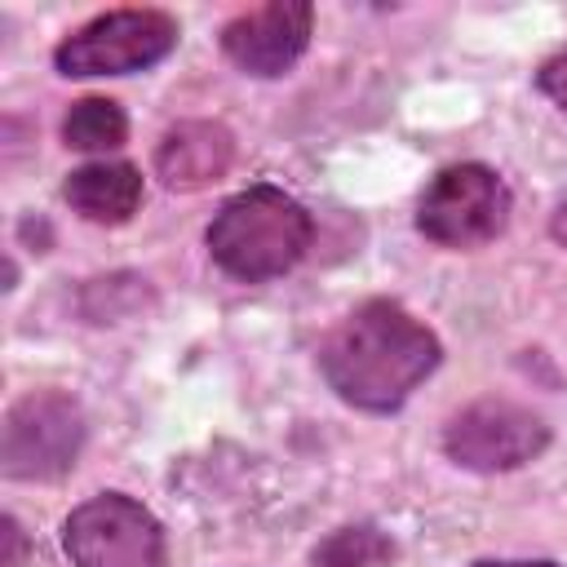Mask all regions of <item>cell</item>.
<instances>
[{
    "mask_svg": "<svg viewBox=\"0 0 567 567\" xmlns=\"http://www.w3.org/2000/svg\"><path fill=\"white\" fill-rule=\"evenodd\" d=\"M310 22L315 9L297 0H275L252 13H239L221 31V49L235 66L248 75H284L310 44Z\"/></svg>",
    "mask_w": 567,
    "mask_h": 567,
    "instance_id": "ba28073f",
    "label": "cell"
},
{
    "mask_svg": "<svg viewBox=\"0 0 567 567\" xmlns=\"http://www.w3.org/2000/svg\"><path fill=\"white\" fill-rule=\"evenodd\" d=\"M177 44V22L159 9H115L66 35L53 53L62 75H128L155 66Z\"/></svg>",
    "mask_w": 567,
    "mask_h": 567,
    "instance_id": "5b68a950",
    "label": "cell"
},
{
    "mask_svg": "<svg viewBox=\"0 0 567 567\" xmlns=\"http://www.w3.org/2000/svg\"><path fill=\"white\" fill-rule=\"evenodd\" d=\"M549 230H554V239H558V244H567V199L558 204V213H554V226H549Z\"/></svg>",
    "mask_w": 567,
    "mask_h": 567,
    "instance_id": "9a60e30c",
    "label": "cell"
},
{
    "mask_svg": "<svg viewBox=\"0 0 567 567\" xmlns=\"http://www.w3.org/2000/svg\"><path fill=\"white\" fill-rule=\"evenodd\" d=\"M390 554H394V545H390L377 527L359 523V527L332 532V536L315 549V567H372V563H385Z\"/></svg>",
    "mask_w": 567,
    "mask_h": 567,
    "instance_id": "7c38bea8",
    "label": "cell"
},
{
    "mask_svg": "<svg viewBox=\"0 0 567 567\" xmlns=\"http://www.w3.org/2000/svg\"><path fill=\"white\" fill-rule=\"evenodd\" d=\"M505 221H509V186L487 164L443 168L416 204L421 235L443 248H478L496 239Z\"/></svg>",
    "mask_w": 567,
    "mask_h": 567,
    "instance_id": "3957f363",
    "label": "cell"
},
{
    "mask_svg": "<svg viewBox=\"0 0 567 567\" xmlns=\"http://www.w3.org/2000/svg\"><path fill=\"white\" fill-rule=\"evenodd\" d=\"M536 80H540V89H545V93L567 111V49H563V53H554V58L540 66V75H536Z\"/></svg>",
    "mask_w": 567,
    "mask_h": 567,
    "instance_id": "4fadbf2b",
    "label": "cell"
},
{
    "mask_svg": "<svg viewBox=\"0 0 567 567\" xmlns=\"http://www.w3.org/2000/svg\"><path fill=\"white\" fill-rule=\"evenodd\" d=\"M124 133H128V120L111 97H84L62 120V137L75 151H115Z\"/></svg>",
    "mask_w": 567,
    "mask_h": 567,
    "instance_id": "8fae6325",
    "label": "cell"
},
{
    "mask_svg": "<svg viewBox=\"0 0 567 567\" xmlns=\"http://www.w3.org/2000/svg\"><path fill=\"white\" fill-rule=\"evenodd\" d=\"M434 363L439 337L394 301H363L323 346L328 385L363 412H394Z\"/></svg>",
    "mask_w": 567,
    "mask_h": 567,
    "instance_id": "6da1fadb",
    "label": "cell"
},
{
    "mask_svg": "<svg viewBox=\"0 0 567 567\" xmlns=\"http://www.w3.org/2000/svg\"><path fill=\"white\" fill-rule=\"evenodd\" d=\"M84 416L66 394H27L4 416L0 470L9 478H58L75 465Z\"/></svg>",
    "mask_w": 567,
    "mask_h": 567,
    "instance_id": "8992f818",
    "label": "cell"
},
{
    "mask_svg": "<svg viewBox=\"0 0 567 567\" xmlns=\"http://www.w3.org/2000/svg\"><path fill=\"white\" fill-rule=\"evenodd\" d=\"M66 204L102 226H120L142 204V173L133 164H84L66 177Z\"/></svg>",
    "mask_w": 567,
    "mask_h": 567,
    "instance_id": "30bf717a",
    "label": "cell"
},
{
    "mask_svg": "<svg viewBox=\"0 0 567 567\" xmlns=\"http://www.w3.org/2000/svg\"><path fill=\"white\" fill-rule=\"evenodd\" d=\"M62 540L75 567H168L155 514L120 492H102L71 509Z\"/></svg>",
    "mask_w": 567,
    "mask_h": 567,
    "instance_id": "277c9868",
    "label": "cell"
},
{
    "mask_svg": "<svg viewBox=\"0 0 567 567\" xmlns=\"http://www.w3.org/2000/svg\"><path fill=\"white\" fill-rule=\"evenodd\" d=\"M474 567H558V563H549V558H483Z\"/></svg>",
    "mask_w": 567,
    "mask_h": 567,
    "instance_id": "5bb4252c",
    "label": "cell"
},
{
    "mask_svg": "<svg viewBox=\"0 0 567 567\" xmlns=\"http://www.w3.org/2000/svg\"><path fill=\"white\" fill-rule=\"evenodd\" d=\"M235 155V142L221 124H208V120H186L177 124L159 151H155V173L164 177V186L173 190H195V186H208L226 173Z\"/></svg>",
    "mask_w": 567,
    "mask_h": 567,
    "instance_id": "9c48e42d",
    "label": "cell"
},
{
    "mask_svg": "<svg viewBox=\"0 0 567 567\" xmlns=\"http://www.w3.org/2000/svg\"><path fill=\"white\" fill-rule=\"evenodd\" d=\"M310 213L292 195H284L279 186H248L213 217L208 252L226 275L261 284L292 270L310 248Z\"/></svg>",
    "mask_w": 567,
    "mask_h": 567,
    "instance_id": "7a4b0ae2",
    "label": "cell"
},
{
    "mask_svg": "<svg viewBox=\"0 0 567 567\" xmlns=\"http://www.w3.org/2000/svg\"><path fill=\"white\" fill-rule=\"evenodd\" d=\"M545 443H549V425L532 408H518L505 399L470 403L443 430L447 456L465 470H478V474L518 470V465L536 461L545 452Z\"/></svg>",
    "mask_w": 567,
    "mask_h": 567,
    "instance_id": "52a82bcc",
    "label": "cell"
}]
</instances>
